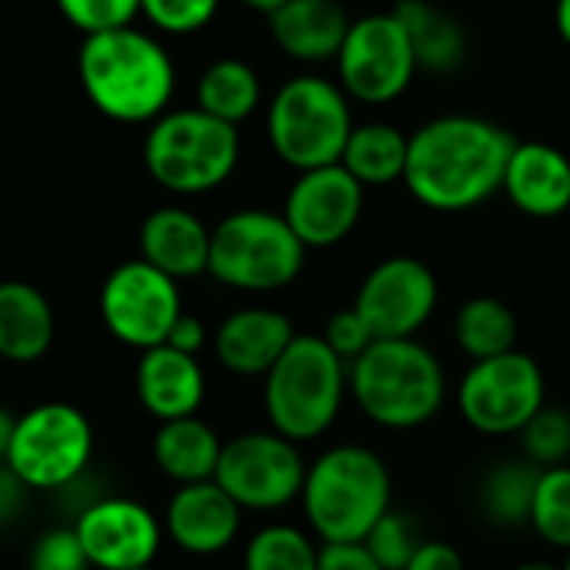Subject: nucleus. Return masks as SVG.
<instances>
[{"label":"nucleus","mask_w":570,"mask_h":570,"mask_svg":"<svg viewBox=\"0 0 570 570\" xmlns=\"http://www.w3.org/2000/svg\"><path fill=\"white\" fill-rule=\"evenodd\" d=\"M500 191L530 218H557L570 208V158L543 141H517Z\"/></svg>","instance_id":"18"},{"label":"nucleus","mask_w":570,"mask_h":570,"mask_svg":"<svg viewBox=\"0 0 570 570\" xmlns=\"http://www.w3.org/2000/svg\"><path fill=\"white\" fill-rule=\"evenodd\" d=\"M78 78L88 101L111 121L141 125L165 115L175 95V65L161 41L145 31L115 28L85 35Z\"/></svg>","instance_id":"2"},{"label":"nucleus","mask_w":570,"mask_h":570,"mask_svg":"<svg viewBox=\"0 0 570 570\" xmlns=\"http://www.w3.org/2000/svg\"><path fill=\"white\" fill-rule=\"evenodd\" d=\"M406 155H410V138L383 121L356 125L346 148H343V165L363 181V185H390L403 178L406 171Z\"/></svg>","instance_id":"26"},{"label":"nucleus","mask_w":570,"mask_h":570,"mask_svg":"<svg viewBox=\"0 0 570 570\" xmlns=\"http://www.w3.org/2000/svg\"><path fill=\"white\" fill-rule=\"evenodd\" d=\"M205 326H202V320H195V316H178V323L171 326V333H168V346H175V350H181V353H191V356H198L202 353V346H205Z\"/></svg>","instance_id":"41"},{"label":"nucleus","mask_w":570,"mask_h":570,"mask_svg":"<svg viewBox=\"0 0 570 570\" xmlns=\"http://www.w3.org/2000/svg\"><path fill=\"white\" fill-rule=\"evenodd\" d=\"M523 453L537 466H560L570 456V413L560 406H540L520 430Z\"/></svg>","instance_id":"32"},{"label":"nucleus","mask_w":570,"mask_h":570,"mask_svg":"<svg viewBox=\"0 0 570 570\" xmlns=\"http://www.w3.org/2000/svg\"><path fill=\"white\" fill-rule=\"evenodd\" d=\"M55 4L85 35L128 28L141 14V0H55Z\"/></svg>","instance_id":"33"},{"label":"nucleus","mask_w":570,"mask_h":570,"mask_svg":"<svg viewBox=\"0 0 570 570\" xmlns=\"http://www.w3.org/2000/svg\"><path fill=\"white\" fill-rule=\"evenodd\" d=\"M238 523H242V507L215 476L198 483H181L165 513L168 537L188 553L225 550L235 540Z\"/></svg>","instance_id":"17"},{"label":"nucleus","mask_w":570,"mask_h":570,"mask_svg":"<svg viewBox=\"0 0 570 570\" xmlns=\"http://www.w3.org/2000/svg\"><path fill=\"white\" fill-rule=\"evenodd\" d=\"M436 299L440 285L430 265L413 255H393L370 268L353 306L376 340H406L426 326Z\"/></svg>","instance_id":"14"},{"label":"nucleus","mask_w":570,"mask_h":570,"mask_svg":"<svg viewBox=\"0 0 570 570\" xmlns=\"http://www.w3.org/2000/svg\"><path fill=\"white\" fill-rule=\"evenodd\" d=\"M131 570H151V567H131Z\"/></svg>","instance_id":"47"},{"label":"nucleus","mask_w":570,"mask_h":570,"mask_svg":"<svg viewBox=\"0 0 570 570\" xmlns=\"http://www.w3.org/2000/svg\"><path fill=\"white\" fill-rule=\"evenodd\" d=\"M553 24H557V35L563 38V45L570 48V0H557V8H553Z\"/></svg>","instance_id":"43"},{"label":"nucleus","mask_w":570,"mask_h":570,"mask_svg":"<svg viewBox=\"0 0 570 570\" xmlns=\"http://www.w3.org/2000/svg\"><path fill=\"white\" fill-rule=\"evenodd\" d=\"M14 426H18V420L11 416V410L0 406V460H8V450H11V440H14Z\"/></svg>","instance_id":"42"},{"label":"nucleus","mask_w":570,"mask_h":570,"mask_svg":"<svg viewBox=\"0 0 570 570\" xmlns=\"http://www.w3.org/2000/svg\"><path fill=\"white\" fill-rule=\"evenodd\" d=\"M517 138L476 115H443L410 135L403 181L433 212H466L503 188Z\"/></svg>","instance_id":"1"},{"label":"nucleus","mask_w":570,"mask_h":570,"mask_svg":"<svg viewBox=\"0 0 570 570\" xmlns=\"http://www.w3.org/2000/svg\"><path fill=\"white\" fill-rule=\"evenodd\" d=\"M336 71L350 98L363 105L396 101L410 88L413 75L420 71L410 35L396 18V11L366 14L353 21L336 55Z\"/></svg>","instance_id":"10"},{"label":"nucleus","mask_w":570,"mask_h":570,"mask_svg":"<svg viewBox=\"0 0 570 570\" xmlns=\"http://www.w3.org/2000/svg\"><path fill=\"white\" fill-rule=\"evenodd\" d=\"M245 8H252V11H258V14H272V11H278L282 4H289V0H242Z\"/></svg>","instance_id":"44"},{"label":"nucleus","mask_w":570,"mask_h":570,"mask_svg":"<svg viewBox=\"0 0 570 570\" xmlns=\"http://www.w3.org/2000/svg\"><path fill=\"white\" fill-rule=\"evenodd\" d=\"M390 470L366 446H333L303 483V507L323 540H363L390 510Z\"/></svg>","instance_id":"5"},{"label":"nucleus","mask_w":570,"mask_h":570,"mask_svg":"<svg viewBox=\"0 0 570 570\" xmlns=\"http://www.w3.org/2000/svg\"><path fill=\"white\" fill-rule=\"evenodd\" d=\"M198 108L228 121V125H242L245 118H252V111L262 101V85L258 75L238 61V58H222L215 65H208L198 78Z\"/></svg>","instance_id":"27"},{"label":"nucleus","mask_w":570,"mask_h":570,"mask_svg":"<svg viewBox=\"0 0 570 570\" xmlns=\"http://www.w3.org/2000/svg\"><path fill=\"white\" fill-rule=\"evenodd\" d=\"M28 570H95L75 527H58L38 537Z\"/></svg>","instance_id":"36"},{"label":"nucleus","mask_w":570,"mask_h":570,"mask_svg":"<svg viewBox=\"0 0 570 570\" xmlns=\"http://www.w3.org/2000/svg\"><path fill=\"white\" fill-rule=\"evenodd\" d=\"M28 497L31 487L21 480V473L8 460H0V530L21 520V513L28 510Z\"/></svg>","instance_id":"39"},{"label":"nucleus","mask_w":570,"mask_h":570,"mask_svg":"<svg viewBox=\"0 0 570 570\" xmlns=\"http://www.w3.org/2000/svg\"><path fill=\"white\" fill-rule=\"evenodd\" d=\"M306 460L296 440L272 433H242L222 443L215 480L242 510H278L293 503L306 483Z\"/></svg>","instance_id":"12"},{"label":"nucleus","mask_w":570,"mask_h":570,"mask_svg":"<svg viewBox=\"0 0 570 570\" xmlns=\"http://www.w3.org/2000/svg\"><path fill=\"white\" fill-rule=\"evenodd\" d=\"M543 406V373L527 353H500L473 360L460 383L463 420L487 436L520 433L527 420Z\"/></svg>","instance_id":"13"},{"label":"nucleus","mask_w":570,"mask_h":570,"mask_svg":"<svg viewBox=\"0 0 570 570\" xmlns=\"http://www.w3.org/2000/svg\"><path fill=\"white\" fill-rule=\"evenodd\" d=\"M323 340L346 360V363H353L360 353H366L370 346H373V330H370V323L356 313V306L353 309H343V313H336L330 323H326V333H323Z\"/></svg>","instance_id":"37"},{"label":"nucleus","mask_w":570,"mask_h":570,"mask_svg":"<svg viewBox=\"0 0 570 570\" xmlns=\"http://www.w3.org/2000/svg\"><path fill=\"white\" fill-rule=\"evenodd\" d=\"M265 128L272 151L285 165L309 171L336 165L356 125L343 85L320 75H299L275 91Z\"/></svg>","instance_id":"6"},{"label":"nucleus","mask_w":570,"mask_h":570,"mask_svg":"<svg viewBox=\"0 0 570 570\" xmlns=\"http://www.w3.org/2000/svg\"><path fill=\"white\" fill-rule=\"evenodd\" d=\"M320 570H383L363 540H323Z\"/></svg>","instance_id":"38"},{"label":"nucleus","mask_w":570,"mask_h":570,"mask_svg":"<svg viewBox=\"0 0 570 570\" xmlns=\"http://www.w3.org/2000/svg\"><path fill=\"white\" fill-rule=\"evenodd\" d=\"M396 18L403 21L416 65L423 71H456L466 61V31L460 28L456 18L440 11L430 0H400L393 8Z\"/></svg>","instance_id":"25"},{"label":"nucleus","mask_w":570,"mask_h":570,"mask_svg":"<svg viewBox=\"0 0 570 570\" xmlns=\"http://www.w3.org/2000/svg\"><path fill=\"white\" fill-rule=\"evenodd\" d=\"M453 336L470 360H490L517 346V316L497 296H473L460 306Z\"/></svg>","instance_id":"28"},{"label":"nucleus","mask_w":570,"mask_h":570,"mask_svg":"<svg viewBox=\"0 0 570 570\" xmlns=\"http://www.w3.org/2000/svg\"><path fill=\"white\" fill-rule=\"evenodd\" d=\"M363 543L373 550V557L383 563V570H406L413 550L420 547V540L413 537L410 523L400 513H393V510H386L373 523V530L363 537Z\"/></svg>","instance_id":"35"},{"label":"nucleus","mask_w":570,"mask_h":570,"mask_svg":"<svg viewBox=\"0 0 570 570\" xmlns=\"http://www.w3.org/2000/svg\"><path fill=\"white\" fill-rule=\"evenodd\" d=\"M363 181L343 165H320L299 171L289 195H285L282 215L303 238L306 248H330L343 242L363 212Z\"/></svg>","instance_id":"15"},{"label":"nucleus","mask_w":570,"mask_h":570,"mask_svg":"<svg viewBox=\"0 0 570 570\" xmlns=\"http://www.w3.org/2000/svg\"><path fill=\"white\" fill-rule=\"evenodd\" d=\"M245 570H320V550L296 527H265L245 547Z\"/></svg>","instance_id":"30"},{"label":"nucleus","mask_w":570,"mask_h":570,"mask_svg":"<svg viewBox=\"0 0 570 570\" xmlns=\"http://www.w3.org/2000/svg\"><path fill=\"white\" fill-rule=\"evenodd\" d=\"M135 390L141 406L158 420L195 416L205 400V373L191 353H181L168 343L141 350Z\"/></svg>","instance_id":"21"},{"label":"nucleus","mask_w":570,"mask_h":570,"mask_svg":"<svg viewBox=\"0 0 570 570\" xmlns=\"http://www.w3.org/2000/svg\"><path fill=\"white\" fill-rule=\"evenodd\" d=\"M75 530L98 570L151 567L161 543V523L155 513L145 503L125 497L95 500L81 510Z\"/></svg>","instance_id":"16"},{"label":"nucleus","mask_w":570,"mask_h":570,"mask_svg":"<svg viewBox=\"0 0 570 570\" xmlns=\"http://www.w3.org/2000/svg\"><path fill=\"white\" fill-rule=\"evenodd\" d=\"M406 570H466L460 550L443 540H426L413 550Z\"/></svg>","instance_id":"40"},{"label":"nucleus","mask_w":570,"mask_h":570,"mask_svg":"<svg viewBox=\"0 0 570 570\" xmlns=\"http://www.w3.org/2000/svg\"><path fill=\"white\" fill-rule=\"evenodd\" d=\"M350 386L356 406L386 430L423 426L446 396L440 360L413 336L373 340V346L350 363Z\"/></svg>","instance_id":"3"},{"label":"nucleus","mask_w":570,"mask_h":570,"mask_svg":"<svg viewBox=\"0 0 570 570\" xmlns=\"http://www.w3.org/2000/svg\"><path fill=\"white\" fill-rule=\"evenodd\" d=\"M141 14L165 35H195L218 14V0H141Z\"/></svg>","instance_id":"34"},{"label":"nucleus","mask_w":570,"mask_h":570,"mask_svg":"<svg viewBox=\"0 0 570 570\" xmlns=\"http://www.w3.org/2000/svg\"><path fill=\"white\" fill-rule=\"evenodd\" d=\"M530 527L553 547H570V466H543L530 507Z\"/></svg>","instance_id":"31"},{"label":"nucleus","mask_w":570,"mask_h":570,"mask_svg":"<svg viewBox=\"0 0 570 570\" xmlns=\"http://www.w3.org/2000/svg\"><path fill=\"white\" fill-rule=\"evenodd\" d=\"M350 24L353 21L346 18L340 0H289L268 14L272 41L285 58L299 65L336 61Z\"/></svg>","instance_id":"20"},{"label":"nucleus","mask_w":570,"mask_h":570,"mask_svg":"<svg viewBox=\"0 0 570 570\" xmlns=\"http://www.w3.org/2000/svg\"><path fill=\"white\" fill-rule=\"evenodd\" d=\"M296 330L289 316L265 306H248L222 320L215 336L218 363L238 376H265L275 360L289 350Z\"/></svg>","instance_id":"19"},{"label":"nucleus","mask_w":570,"mask_h":570,"mask_svg":"<svg viewBox=\"0 0 570 570\" xmlns=\"http://www.w3.org/2000/svg\"><path fill=\"white\" fill-rule=\"evenodd\" d=\"M55 343V309L31 282H0V360L38 363Z\"/></svg>","instance_id":"23"},{"label":"nucleus","mask_w":570,"mask_h":570,"mask_svg":"<svg viewBox=\"0 0 570 570\" xmlns=\"http://www.w3.org/2000/svg\"><path fill=\"white\" fill-rule=\"evenodd\" d=\"M151 453L165 476H171L178 483H198V480L215 476L218 456H222V440L205 420L178 416V420H161Z\"/></svg>","instance_id":"24"},{"label":"nucleus","mask_w":570,"mask_h":570,"mask_svg":"<svg viewBox=\"0 0 570 570\" xmlns=\"http://www.w3.org/2000/svg\"><path fill=\"white\" fill-rule=\"evenodd\" d=\"M540 470L543 466H537L533 460H507V463L493 466L480 487V503H483L487 517L503 527L530 523V507H533Z\"/></svg>","instance_id":"29"},{"label":"nucleus","mask_w":570,"mask_h":570,"mask_svg":"<svg viewBox=\"0 0 570 570\" xmlns=\"http://www.w3.org/2000/svg\"><path fill=\"white\" fill-rule=\"evenodd\" d=\"M141 258L168 272L171 278H195L208 272V255H212V228L205 222L178 205L155 208L138 232Z\"/></svg>","instance_id":"22"},{"label":"nucleus","mask_w":570,"mask_h":570,"mask_svg":"<svg viewBox=\"0 0 570 570\" xmlns=\"http://www.w3.org/2000/svg\"><path fill=\"white\" fill-rule=\"evenodd\" d=\"M513 570H557V567H550V563H540V560H530V563H520V567H513ZM563 570V567H560Z\"/></svg>","instance_id":"45"},{"label":"nucleus","mask_w":570,"mask_h":570,"mask_svg":"<svg viewBox=\"0 0 570 570\" xmlns=\"http://www.w3.org/2000/svg\"><path fill=\"white\" fill-rule=\"evenodd\" d=\"M238 165V125L202 108L165 111L145 138L148 175L175 195H205Z\"/></svg>","instance_id":"7"},{"label":"nucleus","mask_w":570,"mask_h":570,"mask_svg":"<svg viewBox=\"0 0 570 570\" xmlns=\"http://www.w3.org/2000/svg\"><path fill=\"white\" fill-rule=\"evenodd\" d=\"M95 450L88 416L71 403H41L18 416L8 463L31 490H61L75 483Z\"/></svg>","instance_id":"9"},{"label":"nucleus","mask_w":570,"mask_h":570,"mask_svg":"<svg viewBox=\"0 0 570 570\" xmlns=\"http://www.w3.org/2000/svg\"><path fill=\"white\" fill-rule=\"evenodd\" d=\"M101 320L108 333L135 350L161 346L181 316L178 278L148 258L121 262L101 285Z\"/></svg>","instance_id":"11"},{"label":"nucleus","mask_w":570,"mask_h":570,"mask_svg":"<svg viewBox=\"0 0 570 570\" xmlns=\"http://www.w3.org/2000/svg\"><path fill=\"white\" fill-rule=\"evenodd\" d=\"M563 570H570V547H567V560H563Z\"/></svg>","instance_id":"46"},{"label":"nucleus","mask_w":570,"mask_h":570,"mask_svg":"<svg viewBox=\"0 0 570 570\" xmlns=\"http://www.w3.org/2000/svg\"><path fill=\"white\" fill-rule=\"evenodd\" d=\"M306 262V245L282 212L242 208L212 228L208 275L242 293H272L289 285Z\"/></svg>","instance_id":"8"},{"label":"nucleus","mask_w":570,"mask_h":570,"mask_svg":"<svg viewBox=\"0 0 570 570\" xmlns=\"http://www.w3.org/2000/svg\"><path fill=\"white\" fill-rule=\"evenodd\" d=\"M350 383L346 360L323 336H296L265 373V416L296 443L323 436L340 416Z\"/></svg>","instance_id":"4"}]
</instances>
